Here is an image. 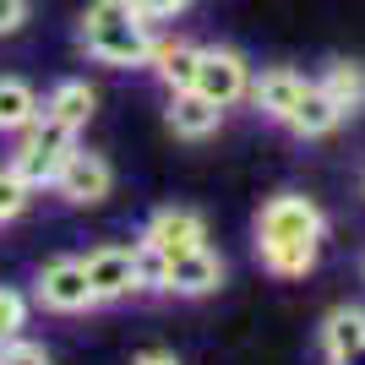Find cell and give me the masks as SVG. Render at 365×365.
<instances>
[{"instance_id": "23", "label": "cell", "mask_w": 365, "mask_h": 365, "mask_svg": "<svg viewBox=\"0 0 365 365\" xmlns=\"http://www.w3.org/2000/svg\"><path fill=\"white\" fill-rule=\"evenodd\" d=\"M131 365H180V360H175L169 349H148V354H137Z\"/></svg>"}, {"instance_id": "4", "label": "cell", "mask_w": 365, "mask_h": 365, "mask_svg": "<svg viewBox=\"0 0 365 365\" xmlns=\"http://www.w3.org/2000/svg\"><path fill=\"white\" fill-rule=\"evenodd\" d=\"M33 300L44 305V311H61V317H82V311L98 305V294H93V284H88L82 257H55L33 278Z\"/></svg>"}, {"instance_id": "18", "label": "cell", "mask_w": 365, "mask_h": 365, "mask_svg": "<svg viewBox=\"0 0 365 365\" xmlns=\"http://www.w3.org/2000/svg\"><path fill=\"white\" fill-rule=\"evenodd\" d=\"M28 202H33V185L22 180L11 164H0V224L22 218V213H28Z\"/></svg>"}, {"instance_id": "16", "label": "cell", "mask_w": 365, "mask_h": 365, "mask_svg": "<svg viewBox=\"0 0 365 365\" xmlns=\"http://www.w3.org/2000/svg\"><path fill=\"white\" fill-rule=\"evenodd\" d=\"M284 125H289L294 137H333L338 125H344V115H338L333 98H327V93L311 82V88L300 93V104H294V115H289Z\"/></svg>"}, {"instance_id": "19", "label": "cell", "mask_w": 365, "mask_h": 365, "mask_svg": "<svg viewBox=\"0 0 365 365\" xmlns=\"http://www.w3.org/2000/svg\"><path fill=\"white\" fill-rule=\"evenodd\" d=\"M22 327H28V294L11 289V284H0V349H6L11 338H22Z\"/></svg>"}, {"instance_id": "6", "label": "cell", "mask_w": 365, "mask_h": 365, "mask_svg": "<svg viewBox=\"0 0 365 365\" xmlns=\"http://www.w3.org/2000/svg\"><path fill=\"white\" fill-rule=\"evenodd\" d=\"M49 191H55L66 207H98V202L115 191V169H109L104 153L71 148V158H66V169L55 175V185H49Z\"/></svg>"}, {"instance_id": "1", "label": "cell", "mask_w": 365, "mask_h": 365, "mask_svg": "<svg viewBox=\"0 0 365 365\" xmlns=\"http://www.w3.org/2000/svg\"><path fill=\"white\" fill-rule=\"evenodd\" d=\"M322 229H327V218H322V207L311 197H294V191L273 197L257 213V257H262V267L273 278H305L317 267Z\"/></svg>"}, {"instance_id": "5", "label": "cell", "mask_w": 365, "mask_h": 365, "mask_svg": "<svg viewBox=\"0 0 365 365\" xmlns=\"http://www.w3.org/2000/svg\"><path fill=\"white\" fill-rule=\"evenodd\" d=\"M191 88L202 98H213L218 109H229V104H240V98H251V66H245L240 49H229V44H202L197 82Z\"/></svg>"}, {"instance_id": "25", "label": "cell", "mask_w": 365, "mask_h": 365, "mask_svg": "<svg viewBox=\"0 0 365 365\" xmlns=\"http://www.w3.org/2000/svg\"><path fill=\"white\" fill-rule=\"evenodd\" d=\"M360 273H365V267H360Z\"/></svg>"}, {"instance_id": "14", "label": "cell", "mask_w": 365, "mask_h": 365, "mask_svg": "<svg viewBox=\"0 0 365 365\" xmlns=\"http://www.w3.org/2000/svg\"><path fill=\"white\" fill-rule=\"evenodd\" d=\"M38 115H44V98L33 93V82H22V76H0V137L28 131Z\"/></svg>"}, {"instance_id": "9", "label": "cell", "mask_w": 365, "mask_h": 365, "mask_svg": "<svg viewBox=\"0 0 365 365\" xmlns=\"http://www.w3.org/2000/svg\"><path fill=\"white\" fill-rule=\"evenodd\" d=\"M137 245H148L158 257H180L191 245H207V224H202V213H191V207H158V213L142 224Z\"/></svg>"}, {"instance_id": "3", "label": "cell", "mask_w": 365, "mask_h": 365, "mask_svg": "<svg viewBox=\"0 0 365 365\" xmlns=\"http://www.w3.org/2000/svg\"><path fill=\"white\" fill-rule=\"evenodd\" d=\"M71 148H76V131H71V125L38 115L28 131H16V148H11V158H6V164H11L16 175L33 185V191H44V185H55V175L66 169Z\"/></svg>"}, {"instance_id": "10", "label": "cell", "mask_w": 365, "mask_h": 365, "mask_svg": "<svg viewBox=\"0 0 365 365\" xmlns=\"http://www.w3.org/2000/svg\"><path fill=\"white\" fill-rule=\"evenodd\" d=\"M311 88V76H300V71H289V66H267L262 76H251V104L267 115V120H289L294 115V104H300V93Z\"/></svg>"}, {"instance_id": "17", "label": "cell", "mask_w": 365, "mask_h": 365, "mask_svg": "<svg viewBox=\"0 0 365 365\" xmlns=\"http://www.w3.org/2000/svg\"><path fill=\"white\" fill-rule=\"evenodd\" d=\"M360 344H365V311L338 305L333 317L322 322V354H327V365H338L349 349H360Z\"/></svg>"}, {"instance_id": "24", "label": "cell", "mask_w": 365, "mask_h": 365, "mask_svg": "<svg viewBox=\"0 0 365 365\" xmlns=\"http://www.w3.org/2000/svg\"><path fill=\"white\" fill-rule=\"evenodd\" d=\"M338 365H365V344H360V349H349V354H344Z\"/></svg>"}, {"instance_id": "15", "label": "cell", "mask_w": 365, "mask_h": 365, "mask_svg": "<svg viewBox=\"0 0 365 365\" xmlns=\"http://www.w3.org/2000/svg\"><path fill=\"white\" fill-rule=\"evenodd\" d=\"M317 88L333 98V109L349 120V115H360L365 109V66L360 61H333L327 71L317 76Z\"/></svg>"}, {"instance_id": "11", "label": "cell", "mask_w": 365, "mask_h": 365, "mask_svg": "<svg viewBox=\"0 0 365 365\" xmlns=\"http://www.w3.org/2000/svg\"><path fill=\"white\" fill-rule=\"evenodd\" d=\"M164 120H169V131L180 142H207L218 125H224V109H218L213 98H202L197 88H185V93H169Z\"/></svg>"}, {"instance_id": "8", "label": "cell", "mask_w": 365, "mask_h": 365, "mask_svg": "<svg viewBox=\"0 0 365 365\" xmlns=\"http://www.w3.org/2000/svg\"><path fill=\"white\" fill-rule=\"evenodd\" d=\"M82 267H88V284H93V294H98V305L125 300V294L142 289V278H137V245H98V251L82 257Z\"/></svg>"}, {"instance_id": "7", "label": "cell", "mask_w": 365, "mask_h": 365, "mask_svg": "<svg viewBox=\"0 0 365 365\" xmlns=\"http://www.w3.org/2000/svg\"><path fill=\"white\" fill-rule=\"evenodd\" d=\"M224 284V257L213 245H191L180 257H164V294H180V300H202Z\"/></svg>"}, {"instance_id": "20", "label": "cell", "mask_w": 365, "mask_h": 365, "mask_svg": "<svg viewBox=\"0 0 365 365\" xmlns=\"http://www.w3.org/2000/svg\"><path fill=\"white\" fill-rule=\"evenodd\" d=\"M0 365H55L49 360L44 344H28V338H11L6 349H0Z\"/></svg>"}, {"instance_id": "2", "label": "cell", "mask_w": 365, "mask_h": 365, "mask_svg": "<svg viewBox=\"0 0 365 365\" xmlns=\"http://www.w3.org/2000/svg\"><path fill=\"white\" fill-rule=\"evenodd\" d=\"M153 38H158L153 22H142L131 0H93L88 11H82V22H76V44H82V55L98 61V66H115V71H125V66H148Z\"/></svg>"}, {"instance_id": "21", "label": "cell", "mask_w": 365, "mask_h": 365, "mask_svg": "<svg viewBox=\"0 0 365 365\" xmlns=\"http://www.w3.org/2000/svg\"><path fill=\"white\" fill-rule=\"evenodd\" d=\"M33 16V0H0V38H11V33L28 28Z\"/></svg>"}, {"instance_id": "12", "label": "cell", "mask_w": 365, "mask_h": 365, "mask_svg": "<svg viewBox=\"0 0 365 365\" xmlns=\"http://www.w3.org/2000/svg\"><path fill=\"white\" fill-rule=\"evenodd\" d=\"M197 55H202V44H185V38H153L148 71L158 76L169 93H185L191 82H197Z\"/></svg>"}, {"instance_id": "13", "label": "cell", "mask_w": 365, "mask_h": 365, "mask_svg": "<svg viewBox=\"0 0 365 365\" xmlns=\"http://www.w3.org/2000/svg\"><path fill=\"white\" fill-rule=\"evenodd\" d=\"M93 109H98V93H93L82 76L55 82L49 98H44V115H49V120H61V125H71V131H82V125L93 120Z\"/></svg>"}, {"instance_id": "22", "label": "cell", "mask_w": 365, "mask_h": 365, "mask_svg": "<svg viewBox=\"0 0 365 365\" xmlns=\"http://www.w3.org/2000/svg\"><path fill=\"white\" fill-rule=\"evenodd\" d=\"M131 6H137L142 22H153V28H158V22H169V16H180L191 0H131Z\"/></svg>"}]
</instances>
